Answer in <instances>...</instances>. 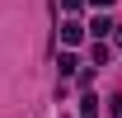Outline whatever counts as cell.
I'll return each mask as SVG.
<instances>
[{"label":"cell","mask_w":122,"mask_h":118,"mask_svg":"<svg viewBox=\"0 0 122 118\" xmlns=\"http://www.w3.org/2000/svg\"><path fill=\"white\" fill-rule=\"evenodd\" d=\"M61 38H66V43H80V38H85V29L71 19V24H61Z\"/></svg>","instance_id":"cell-1"},{"label":"cell","mask_w":122,"mask_h":118,"mask_svg":"<svg viewBox=\"0 0 122 118\" xmlns=\"http://www.w3.org/2000/svg\"><path fill=\"white\" fill-rule=\"evenodd\" d=\"M89 5H113V0H89Z\"/></svg>","instance_id":"cell-3"},{"label":"cell","mask_w":122,"mask_h":118,"mask_svg":"<svg viewBox=\"0 0 122 118\" xmlns=\"http://www.w3.org/2000/svg\"><path fill=\"white\" fill-rule=\"evenodd\" d=\"M61 5H66V10H71V14H75V10H80V5H85V0H61Z\"/></svg>","instance_id":"cell-2"}]
</instances>
